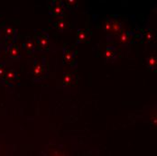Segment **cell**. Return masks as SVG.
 I'll use <instances>...</instances> for the list:
<instances>
[{
	"label": "cell",
	"mask_w": 157,
	"mask_h": 156,
	"mask_svg": "<svg viewBox=\"0 0 157 156\" xmlns=\"http://www.w3.org/2000/svg\"><path fill=\"white\" fill-rule=\"evenodd\" d=\"M90 32L88 30H81V29H78L77 32V36H76V44H81V43H86V42H89L90 41Z\"/></svg>",
	"instance_id": "10"
},
{
	"label": "cell",
	"mask_w": 157,
	"mask_h": 156,
	"mask_svg": "<svg viewBox=\"0 0 157 156\" xmlns=\"http://www.w3.org/2000/svg\"><path fill=\"white\" fill-rule=\"evenodd\" d=\"M156 57L154 55H150L147 60H146V66L149 70H156Z\"/></svg>",
	"instance_id": "16"
},
{
	"label": "cell",
	"mask_w": 157,
	"mask_h": 156,
	"mask_svg": "<svg viewBox=\"0 0 157 156\" xmlns=\"http://www.w3.org/2000/svg\"><path fill=\"white\" fill-rule=\"evenodd\" d=\"M17 81H18V74L16 70L15 69L6 70L4 83L6 84L8 87H13L17 83Z\"/></svg>",
	"instance_id": "5"
},
{
	"label": "cell",
	"mask_w": 157,
	"mask_h": 156,
	"mask_svg": "<svg viewBox=\"0 0 157 156\" xmlns=\"http://www.w3.org/2000/svg\"><path fill=\"white\" fill-rule=\"evenodd\" d=\"M65 8L69 10H74L78 6V2L76 0H64L63 1Z\"/></svg>",
	"instance_id": "17"
},
{
	"label": "cell",
	"mask_w": 157,
	"mask_h": 156,
	"mask_svg": "<svg viewBox=\"0 0 157 156\" xmlns=\"http://www.w3.org/2000/svg\"><path fill=\"white\" fill-rule=\"evenodd\" d=\"M104 58L109 63L116 62L117 58V49L115 46H107L104 51Z\"/></svg>",
	"instance_id": "8"
},
{
	"label": "cell",
	"mask_w": 157,
	"mask_h": 156,
	"mask_svg": "<svg viewBox=\"0 0 157 156\" xmlns=\"http://www.w3.org/2000/svg\"><path fill=\"white\" fill-rule=\"evenodd\" d=\"M52 26L59 32H65L66 30H68L69 28V24L67 21H65L64 19H58L55 22L52 23Z\"/></svg>",
	"instance_id": "12"
},
{
	"label": "cell",
	"mask_w": 157,
	"mask_h": 156,
	"mask_svg": "<svg viewBox=\"0 0 157 156\" xmlns=\"http://www.w3.org/2000/svg\"><path fill=\"white\" fill-rule=\"evenodd\" d=\"M63 61L68 64L71 69H76L78 65V61L76 58V51L69 47H64L63 49Z\"/></svg>",
	"instance_id": "3"
},
{
	"label": "cell",
	"mask_w": 157,
	"mask_h": 156,
	"mask_svg": "<svg viewBox=\"0 0 157 156\" xmlns=\"http://www.w3.org/2000/svg\"><path fill=\"white\" fill-rule=\"evenodd\" d=\"M0 51H1V48H0Z\"/></svg>",
	"instance_id": "21"
},
{
	"label": "cell",
	"mask_w": 157,
	"mask_h": 156,
	"mask_svg": "<svg viewBox=\"0 0 157 156\" xmlns=\"http://www.w3.org/2000/svg\"><path fill=\"white\" fill-rule=\"evenodd\" d=\"M23 49L27 55H31L35 51V44L31 38L27 37L23 43Z\"/></svg>",
	"instance_id": "11"
},
{
	"label": "cell",
	"mask_w": 157,
	"mask_h": 156,
	"mask_svg": "<svg viewBox=\"0 0 157 156\" xmlns=\"http://www.w3.org/2000/svg\"><path fill=\"white\" fill-rule=\"evenodd\" d=\"M135 34H136L135 32H119V33L117 35V40L118 41L119 44H124V45H126V44H128L129 43L132 42V40H133L134 37H135Z\"/></svg>",
	"instance_id": "7"
},
{
	"label": "cell",
	"mask_w": 157,
	"mask_h": 156,
	"mask_svg": "<svg viewBox=\"0 0 157 156\" xmlns=\"http://www.w3.org/2000/svg\"><path fill=\"white\" fill-rule=\"evenodd\" d=\"M32 81L39 83L44 80L47 76V62L45 58L35 60L32 68Z\"/></svg>",
	"instance_id": "1"
},
{
	"label": "cell",
	"mask_w": 157,
	"mask_h": 156,
	"mask_svg": "<svg viewBox=\"0 0 157 156\" xmlns=\"http://www.w3.org/2000/svg\"><path fill=\"white\" fill-rule=\"evenodd\" d=\"M104 30L107 32H110V31H111V24H110L109 18H108L106 20V23H105V25H104Z\"/></svg>",
	"instance_id": "19"
},
{
	"label": "cell",
	"mask_w": 157,
	"mask_h": 156,
	"mask_svg": "<svg viewBox=\"0 0 157 156\" xmlns=\"http://www.w3.org/2000/svg\"><path fill=\"white\" fill-rule=\"evenodd\" d=\"M35 49L39 51H46L50 48V39L49 34L46 31L42 30L36 32L35 34Z\"/></svg>",
	"instance_id": "2"
},
{
	"label": "cell",
	"mask_w": 157,
	"mask_h": 156,
	"mask_svg": "<svg viewBox=\"0 0 157 156\" xmlns=\"http://www.w3.org/2000/svg\"><path fill=\"white\" fill-rule=\"evenodd\" d=\"M48 9H49V14L55 17L61 16L66 10L63 0H53L49 2Z\"/></svg>",
	"instance_id": "4"
},
{
	"label": "cell",
	"mask_w": 157,
	"mask_h": 156,
	"mask_svg": "<svg viewBox=\"0 0 157 156\" xmlns=\"http://www.w3.org/2000/svg\"><path fill=\"white\" fill-rule=\"evenodd\" d=\"M75 81V76L71 72H66L63 74V87H69L72 85Z\"/></svg>",
	"instance_id": "14"
},
{
	"label": "cell",
	"mask_w": 157,
	"mask_h": 156,
	"mask_svg": "<svg viewBox=\"0 0 157 156\" xmlns=\"http://www.w3.org/2000/svg\"><path fill=\"white\" fill-rule=\"evenodd\" d=\"M6 53H7V56L13 61H18L20 59V56H21L19 48L15 44L7 47Z\"/></svg>",
	"instance_id": "9"
},
{
	"label": "cell",
	"mask_w": 157,
	"mask_h": 156,
	"mask_svg": "<svg viewBox=\"0 0 157 156\" xmlns=\"http://www.w3.org/2000/svg\"><path fill=\"white\" fill-rule=\"evenodd\" d=\"M1 32H2V25H0V33H1Z\"/></svg>",
	"instance_id": "20"
},
{
	"label": "cell",
	"mask_w": 157,
	"mask_h": 156,
	"mask_svg": "<svg viewBox=\"0 0 157 156\" xmlns=\"http://www.w3.org/2000/svg\"><path fill=\"white\" fill-rule=\"evenodd\" d=\"M6 72V68L4 64L0 63V82H4L5 76Z\"/></svg>",
	"instance_id": "18"
},
{
	"label": "cell",
	"mask_w": 157,
	"mask_h": 156,
	"mask_svg": "<svg viewBox=\"0 0 157 156\" xmlns=\"http://www.w3.org/2000/svg\"><path fill=\"white\" fill-rule=\"evenodd\" d=\"M4 32H5V36H6V41L8 43L7 47L11 44H14V42L17 38V30L14 27L11 26H6L4 28Z\"/></svg>",
	"instance_id": "6"
},
{
	"label": "cell",
	"mask_w": 157,
	"mask_h": 156,
	"mask_svg": "<svg viewBox=\"0 0 157 156\" xmlns=\"http://www.w3.org/2000/svg\"><path fill=\"white\" fill-rule=\"evenodd\" d=\"M141 38L144 41L152 42L155 38V34H154L153 31H151L147 28H144L141 30Z\"/></svg>",
	"instance_id": "15"
},
{
	"label": "cell",
	"mask_w": 157,
	"mask_h": 156,
	"mask_svg": "<svg viewBox=\"0 0 157 156\" xmlns=\"http://www.w3.org/2000/svg\"><path fill=\"white\" fill-rule=\"evenodd\" d=\"M110 24H111V31L110 32L115 33V34H118L119 32H121V24L120 22L117 19V18H109Z\"/></svg>",
	"instance_id": "13"
}]
</instances>
